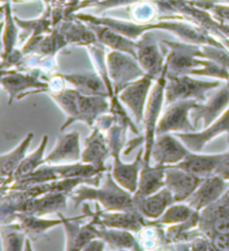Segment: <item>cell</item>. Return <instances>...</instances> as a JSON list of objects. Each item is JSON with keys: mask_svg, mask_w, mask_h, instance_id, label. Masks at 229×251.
<instances>
[{"mask_svg": "<svg viewBox=\"0 0 229 251\" xmlns=\"http://www.w3.org/2000/svg\"><path fill=\"white\" fill-rule=\"evenodd\" d=\"M47 93L67 116V120L61 128L62 131L77 121L94 127L101 116L110 112V102L106 97L85 96L75 89H61Z\"/></svg>", "mask_w": 229, "mask_h": 251, "instance_id": "cell-1", "label": "cell"}, {"mask_svg": "<svg viewBox=\"0 0 229 251\" xmlns=\"http://www.w3.org/2000/svg\"><path fill=\"white\" fill-rule=\"evenodd\" d=\"M87 185L88 184H82L69 194L75 207H79L84 202L94 201L105 211L137 209L133 194L120 185L112 176V173H107L102 186L94 187L93 185Z\"/></svg>", "mask_w": 229, "mask_h": 251, "instance_id": "cell-2", "label": "cell"}, {"mask_svg": "<svg viewBox=\"0 0 229 251\" xmlns=\"http://www.w3.org/2000/svg\"><path fill=\"white\" fill-rule=\"evenodd\" d=\"M126 129L114 125L107 131V141L111 148V156L113 157L112 166V176L120 185L125 188L132 194L135 193L138 188L139 176L143 166V149L139 152L134 162L125 164L121 160V151L125 144Z\"/></svg>", "mask_w": 229, "mask_h": 251, "instance_id": "cell-3", "label": "cell"}, {"mask_svg": "<svg viewBox=\"0 0 229 251\" xmlns=\"http://www.w3.org/2000/svg\"><path fill=\"white\" fill-rule=\"evenodd\" d=\"M168 81L167 76V66H165L164 72L161 76L156 81L152 86L149 99L146 102L145 119H143V126H145V149H143V162L145 164H150L151 155H152V147L157 137V127L159 124V117H160L162 104L166 99V85Z\"/></svg>", "mask_w": 229, "mask_h": 251, "instance_id": "cell-4", "label": "cell"}, {"mask_svg": "<svg viewBox=\"0 0 229 251\" xmlns=\"http://www.w3.org/2000/svg\"><path fill=\"white\" fill-rule=\"evenodd\" d=\"M106 63L108 76L113 84L115 94H119L125 86L146 74L137 58L120 50L108 53Z\"/></svg>", "mask_w": 229, "mask_h": 251, "instance_id": "cell-5", "label": "cell"}, {"mask_svg": "<svg viewBox=\"0 0 229 251\" xmlns=\"http://www.w3.org/2000/svg\"><path fill=\"white\" fill-rule=\"evenodd\" d=\"M219 86L218 81H201L190 75L168 77L166 85V100L168 103L180 100L206 101L207 93Z\"/></svg>", "mask_w": 229, "mask_h": 251, "instance_id": "cell-6", "label": "cell"}, {"mask_svg": "<svg viewBox=\"0 0 229 251\" xmlns=\"http://www.w3.org/2000/svg\"><path fill=\"white\" fill-rule=\"evenodd\" d=\"M164 43L170 50L166 60L167 76L190 75V72L193 69L199 68L203 58V50L200 46L167 41Z\"/></svg>", "mask_w": 229, "mask_h": 251, "instance_id": "cell-7", "label": "cell"}, {"mask_svg": "<svg viewBox=\"0 0 229 251\" xmlns=\"http://www.w3.org/2000/svg\"><path fill=\"white\" fill-rule=\"evenodd\" d=\"M198 226L208 239L216 234L229 235V190L219 200L199 212Z\"/></svg>", "mask_w": 229, "mask_h": 251, "instance_id": "cell-8", "label": "cell"}, {"mask_svg": "<svg viewBox=\"0 0 229 251\" xmlns=\"http://www.w3.org/2000/svg\"><path fill=\"white\" fill-rule=\"evenodd\" d=\"M1 85L8 93L11 104L14 100L21 99L28 94H35L40 92H47L50 85L47 82L40 80V77L34 74H25L16 71H5L1 72Z\"/></svg>", "mask_w": 229, "mask_h": 251, "instance_id": "cell-9", "label": "cell"}, {"mask_svg": "<svg viewBox=\"0 0 229 251\" xmlns=\"http://www.w3.org/2000/svg\"><path fill=\"white\" fill-rule=\"evenodd\" d=\"M198 103L195 100H180L170 103L168 110L157 127V136L176 132H193L197 130L192 121H190V111Z\"/></svg>", "mask_w": 229, "mask_h": 251, "instance_id": "cell-10", "label": "cell"}, {"mask_svg": "<svg viewBox=\"0 0 229 251\" xmlns=\"http://www.w3.org/2000/svg\"><path fill=\"white\" fill-rule=\"evenodd\" d=\"M153 81H156L149 74H145L125 86L118 96L124 105L131 110L137 124L140 125L145 119L146 101L149 99Z\"/></svg>", "mask_w": 229, "mask_h": 251, "instance_id": "cell-11", "label": "cell"}, {"mask_svg": "<svg viewBox=\"0 0 229 251\" xmlns=\"http://www.w3.org/2000/svg\"><path fill=\"white\" fill-rule=\"evenodd\" d=\"M137 60L146 74H149L156 81L161 76L166 61L156 37L150 30L146 31L137 41Z\"/></svg>", "mask_w": 229, "mask_h": 251, "instance_id": "cell-12", "label": "cell"}, {"mask_svg": "<svg viewBox=\"0 0 229 251\" xmlns=\"http://www.w3.org/2000/svg\"><path fill=\"white\" fill-rule=\"evenodd\" d=\"M190 151H191L176 135L164 133L156 137L151 159L154 160L156 165L168 167L180 163Z\"/></svg>", "mask_w": 229, "mask_h": 251, "instance_id": "cell-13", "label": "cell"}, {"mask_svg": "<svg viewBox=\"0 0 229 251\" xmlns=\"http://www.w3.org/2000/svg\"><path fill=\"white\" fill-rule=\"evenodd\" d=\"M229 105V84L225 85L223 89L203 103H198L190 111V119L197 128L198 124L203 121L205 128L215 123L217 119L224 115Z\"/></svg>", "mask_w": 229, "mask_h": 251, "instance_id": "cell-14", "label": "cell"}, {"mask_svg": "<svg viewBox=\"0 0 229 251\" xmlns=\"http://www.w3.org/2000/svg\"><path fill=\"white\" fill-rule=\"evenodd\" d=\"M203 179L176 166H168L166 170V187L172 193L176 203L187 201Z\"/></svg>", "mask_w": 229, "mask_h": 251, "instance_id": "cell-15", "label": "cell"}, {"mask_svg": "<svg viewBox=\"0 0 229 251\" xmlns=\"http://www.w3.org/2000/svg\"><path fill=\"white\" fill-rule=\"evenodd\" d=\"M68 194L65 193H47L42 194L36 198H29L24 201L19 202L15 210L17 213L35 214V215H45L50 214L54 212H60L65 210L67 206Z\"/></svg>", "mask_w": 229, "mask_h": 251, "instance_id": "cell-16", "label": "cell"}, {"mask_svg": "<svg viewBox=\"0 0 229 251\" xmlns=\"http://www.w3.org/2000/svg\"><path fill=\"white\" fill-rule=\"evenodd\" d=\"M228 184L226 179L218 174H212L203 179V182L191 196L187 200L190 206L196 211H201L210 205L224 195Z\"/></svg>", "mask_w": 229, "mask_h": 251, "instance_id": "cell-17", "label": "cell"}, {"mask_svg": "<svg viewBox=\"0 0 229 251\" xmlns=\"http://www.w3.org/2000/svg\"><path fill=\"white\" fill-rule=\"evenodd\" d=\"M224 132H228L229 135V108L224 112V115L219 119H217L215 123L205 128L203 131L178 132L176 133V136L190 151L200 152L209 141Z\"/></svg>", "mask_w": 229, "mask_h": 251, "instance_id": "cell-18", "label": "cell"}, {"mask_svg": "<svg viewBox=\"0 0 229 251\" xmlns=\"http://www.w3.org/2000/svg\"><path fill=\"white\" fill-rule=\"evenodd\" d=\"M96 215H98L99 226L115 227V229L131 231V232H140L146 225V218L137 209L103 212L98 207Z\"/></svg>", "mask_w": 229, "mask_h": 251, "instance_id": "cell-19", "label": "cell"}, {"mask_svg": "<svg viewBox=\"0 0 229 251\" xmlns=\"http://www.w3.org/2000/svg\"><path fill=\"white\" fill-rule=\"evenodd\" d=\"M82 158L80 145V132L71 131L60 135L55 148L46 156V164L57 165L76 163Z\"/></svg>", "mask_w": 229, "mask_h": 251, "instance_id": "cell-20", "label": "cell"}, {"mask_svg": "<svg viewBox=\"0 0 229 251\" xmlns=\"http://www.w3.org/2000/svg\"><path fill=\"white\" fill-rule=\"evenodd\" d=\"M111 156V148L108 145L107 137L103 135L99 127H95L90 136L85 140V148L82 151L81 162L94 165L101 171L105 172V162Z\"/></svg>", "mask_w": 229, "mask_h": 251, "instance_id": "cell-21", "label": "cell"}, {"mask_svg": "<svg viewBox=\"0 0 229 251\" xmlns=\"http://www.w3.org/2000/svg\"><path fill=\"white\" fill-rule=\"evenodd\" d=\"M226 152L224 154H199V152L190 151L180 163L171 166H176L181 170L187 171L199 177H207L216 174L219 165L223 162Z\"/></svg>", "mask_w": 229, "mask_h": 251, "instance_id": "cell-22", "label": "cell"}, {"mask_svg": "<svg viewBox=\"0 0 229 251\" xmlns=\"http://www.w3.org/2000/svg\"><path fill=\"white\" fill-rule=\"evenodd\" d=\"M166 170L167 166L162 165L151 166L150 164L143 163L139 176L138 188L133 194L134 201L157 193L164 188L166 186Z\"/></svg>", "mask_w": 229, "mask_h": 251, "instance_id": "cell-23", "label": "cell"}, {"mask_svg": "<svg viewBox=\"0 0 229 251\" xmlns=\"http://www.w3.org/2000/svg\"><path fill=\"white\" fill-rule=\"evenodd\" d=\"M86 24L95 33L98 42L101 45L110 47L113 50L127 53L137 58V41L124 36L107 26L100 25V24Z\"/></svg>", "mask_w": 229, "mask_h": 251, "instance_id": "cell-24", "label": "cell"}, {"mask_svg": "<svg viewBox=\"0 0 229 251\" xmlns=\"http://www.w3.org/2000/svg\"><path fill=\"white\" fill-rule=\"evenodd\" d=\"M60 75L85 96H100L110 99L107 86L99 73H66Z\"/></svg>", "mask_w": 229, "mask_h": 251, "instance_id": "cell-25", "label": "cell"}, {"mask_svg": "<svg viewBox=\"0 0 229 251\" xmlns=\"http://www.w3.org/2000/svg\"><path fill=\"white\" fill-rule=\"evenodd\" d=\"M173 203H176L173 195L166 186L158 191L157 193L134 201L135 207L140 213L146 219L153 220V221L160 218L166 210Z\"/></svg>", "mask_w": 229, "mask_h": 251, "instance_id": "cell-26", "label": "cell"}, {"mask_svg": "<svg viewBox=\"0 0 229 251\" xmlns=\"http://www.w3.org/2000/svg\"><path fill=\"white\" fill-rule=\"evenodd\" d=\"M33 139L34 133L29 132L16 148L13 149L8 154H2L1 157H0L2 187L6 185V183L10 185L11 180H14V176L16 174L18 167L22 163V160L27 156V151H28Z\"/></svg>", "mask_w": 229, "mask_h": 251, "instance_id": "cell-27", "label": "cell"}, {"mask_svg": "<svg viewBox=\"0 0 229 251\" xmlns=\"http://www.w3.org/2000/svg\"><path fill=\"white\" fill-rule=\"evenodd\" d=\"M57 29L64 35L68 44L88 46L99 43L96 35L91 27L88 25H83L82 23L77 21L62 22Z\"/></svg>", "mask_w": 229, "mask_h": 251, "instance_id": "cell-28", "label": "cell"}, {"mask_svg": "<svg viewBox=\"0 0 229 251\" xmlns=\"http://www.w3.org/2000/svg\"><path fill=\"white\" fill-rule=\"evenodd\" d=\"M15 220L17 221V225L21 226V229L27 234V237L34 239L41 237L52 227L63 225V220L60 217L57 220H49L42 219L40 215L26 213H16Z\"/></svg>", "mask_w": 229, "mask_h": 251, "instance_id": "cell-29", "label": "cell"}, {"mask_svg": "<svg viewBox=\"0 0 229 251\" xmlns=\"http://www.w3.org/2000/svg\"><path fill=\"white\" fill-rule=\"evenodd\" d=\"M127 230L115 229V227L99 226L98 235L102 238L112 249L118 250H141V246L133 234Z\"/></svg>", "mask_w": 229, "mask_h": 251, "instance_id": "cell-30", "label": "cell"}, {"mask_svg": "<svg viewBox=\"0 0 229 251\" xmlns=\"http://www.w3.org/2000/svg\"><path fill=\"white\" fill-rule=\"evenodd\" d=\"M3 11V33H2V44H3V50H2V57L8 55L10 52L15 50V45L17 43L18 38V25L16 23V19L13 17L11 14V6L10 2H5L2 6Z\"/></svg>", "mask_w": 229, "mask_h": 251, "instance_id": "cell-31", "label": "cell"}, {"mask_svg": "<svg viewBox=\"0 0 229 251\" xmlns=\"http://www.w3.org/2000/svg\"><path fill=\"white\" fill-rule=\"evenodd\" d=\"M196 212L199 211H196L187 202H177L171 204L158 220H154V223L168 226L180 225V223L187 222Z\"/></svg>", "mask_w": 229, "mask_h": 251, "instance_id": "cell-32", "label": "cell"}, {"mask_svg": "<svg viewBox=\"0 0 229 251\" xmlns=\"http://www.w3.org/2000/svg\"><path fill=\"white\" fill-rule=\"evenodd\" d=\"M48 144V136H44L41 141V145L38 146L36 151H33L32 154L26 156L25 159L22 160L21 166L18 167L16 174L14 176V180L17 178H21L24 176L29 175L40 168L42 165L46 164V157H45V151ZM13 180V182H14Z\"/></svg>", "mask_w": 229, "mask_h": 251, "instance_id": "cell-33", "label": "cell"}, {"mask_svg": "<svg viewBox=\"0 0 229 251\" xmlns=\"http://www.w3.org/2000/svg\"><path fill=\"white\" fill-rule=\"evenodd\" d=\"M67 44L68 43L64 37V35L56 28L49 35H46V36L42 35L40 41L37 42L36 46H35L33 53L44 55V56H54L58 50Z\"/></svg>", "mask_w": 229, "mask_h": 251, "instance_id": "cell-34", "label": "cell"}, {"mask_svg": "<svg viewBox=\"0 0 229 251\" xmlns=\"http://www.w3.org/2000/svg\"><path fill=\"white\" fill-rule=\"evenodd\" d=\"M2 245L5 251H21L24 250V245L27 240V234L16 225L2 226L1 227Z\"/></svg>", "mask_w": 229, "mask_h": 251, "instance_id": "cell-35", "label": "cell"}, {"mask_svg": "<svg viewBox=\"0 0 229 251\" xmlns=\"http://www.w3.org/2000/svg\"><path fill=\"white\" fill-rule=\"evenodd\" d=\"M110 113L114 118L115 125L120 126L124 129H130L135 135H139V130L137 125L131 119V117L127 115V112L124 109V104L120 100L118 94H114L113 97L110 98Z\"/></svg>", "mask_w": 229, "mask_h": 251, "instance_id": "cell-36", "label": "cell"}, {"mask_svg": "<svg viewBox=\"0 0 229 251\" xmlns=\"http://www.w3.org/2000/svg\"><path fill=\"white\" fill-rule=\"evenodd\" d=\"M190 75H206V76H211L221 78V80H228L229 73L226 68H224L223 65L218 64V63L208 58H201L200 66L199 68L193 69L190 72Z\"/></svg>", "mask_w": 229, "mask_h": 251, "instance_id": "cell-37", "label": "cell"}, {"mask_svg": "<svg viewBox=\"0 0 229 251\" xmlns=\"http://www.w3.org/2000/svg\"><path fill=\"white\" fill-rule=\"evenodd\" d=\"M48 11L49 10H47V13L44 14L42 17L34 19V21H22V19H19L17 17H15V19H16L18 27H21L22 29L28 31L30 36H38V35L48 33L50 30V25H52L53 22H50Z\"/></svg>", "mask_w": 229, "mask_h": 251, "instance_id": "cell-38", "label": "cell"}, {"mask_svg": "<svg viewBox=\"0 0 229 251\" xmlns=\"http://www.w3.org/2000/svg\"><path fill=\"white\" fill-rule=\"evenodd\" d=\"M201 50H203L204 58H208V60L215 61L218 63V64L223 65L224 68L229 69V56L227 54L220 52L219 50H217L210 45L201 46Z\"/></svg>", "mask_w": 229, "mask_h": 251, "instance_id": "cell-39", "label": "cell"}, {"mask_svg": "<svg viewBox=\"0 0 229 251\" xmlns=\"http://www.w3.org/2000/svg\"><path fill=\"white\" fill-rule=\"evenodd\" d=\"M141 0H102L96 2L92 7H98L100 9H108V8H115L120 6H125L132 2H139Z\"/></svg>", "mask_w": 229, "mask_h": 251, "instance_id": "cell-40", "label": "cell"}, {"mask_svg": "<svg viewBox=\"0 0 229 251\" xmlns=\"http://www.w3.org/2000/svg\"><path fill=\"white\" fill-rule=\"evenodd\" d=\"M211 245L215 249L219 250H229V235L227 234H216L209 238Z\"/></svg>", "mask_w": 229, "mask_h": 251, "instance_id": "cell-41", "label": "cell"}, {"mask_svg": "<svg viewBox=\"0 0 229 251\" xmlns=\"http://www.w3.org/2000/svg\"><path fill=\"white\" fill-rule=\"evenodd\" d=\"M134 16H135V18L138 19V21L147 22V19L153 16V8H152V6H150V5H146V3H142V5H140L139 7H137Z\"/></svg>", "mask_w": 229, "mask_h": 251, "instance_id": "cell-42", "label": "cell"}, {"mask_svg": "<svg viewBox=\"0 0 229 251\" xmlns=\"http://www.w3.org/2000/svg\"><path fill=\"white\" fill-rule=\"evenodd\" d=\"M115 125L114 118L110 112L104 113L96 121V127H99L102 131H108Z\"/></svg>", "mask_w": 229, "mask_h": 251, "instance_id": "cell-43", "label": "cell"}, {"mask_svg": "<svg viewBox=\"0 0 229 251\" xmlns=\"http://www.w3.org/2000/svg\"><path fill=\"white\" fill-rule=\"evenodd\" d=\"M106 247V242L103 240L102 238H94L92 239V240L87 243L86 246H85V248L83 250H86V251H102L105 249Z\"/></svg>", "mask_w": 229, "mask_h": 251, "instance_id": "cell-44", "label": "cell"}, {"mask_svg": "<svg viewBox=\"0 0 229 251\" xmlns=\"http://www.w3.org/2000/svg\"><path fill=\"white\" fill-rule=\"evenodd\" d=\"M216 174L220 175L221 177H224L225 179H229V151L226 152V156H225L224 160L219 165Z\"/></svg>", "mask_w": 229, "mask_h": 251, "instance_id": "cell-45", "label": "cell"}, {"mask_svg": "<svg viewBox=\"0 0 229 251\" xmlns=\"http://www.w3.org/2000/svg\"><path fill=\"white\" fill-rule=\"evenodd\" d=\"M102 1V0H82V1L80 2V5L76 7V10H80V9H83V8H87V7H92L94 3L96 2H100Z\"/></svg>", "mask_w": 229, "mask_h": 251, "instance_id": "cell-46", "label": "cell"}, {"mask_svg": "<svg viewBox=\"0 0 229 251\" xmlns=\"http://www.w3.org/2000/svg\"><path fill=\"white\" fill-rule=\"evenodd\" d=\"M227 1H229V0H227Z\"/></svg>", "mask_w": 229, "mask_h": 251, "instance_id": "cell-47", "label": "cell"}]
</instances>
